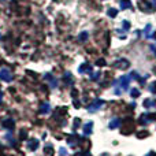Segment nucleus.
Segmentation results:
<instances>
[{
	"label": "nucleus",
	"instance_id": "27",
	"mask_svg": "<svg viewBox=\"0 0 156 156\" xmlns=\"http://www.w3.org/2000/svg\"><path fill=\"white\" fill-rule=\"evenodd\" d=\"M151 49H152V51H154L155 54H156V47H155V45H152V47H151Z\"/></svg>",
	"mask_w": 156,
	"mask_h": 156
},
{
	"label": "nucleus",
	"instance_id": "18",
	"mask_svg": "<svg viewBox=\"0 0 156 156\" xmlns=\"http://www.w3.org/2000/svg\"><path fill=\"white\" fill-rule=\"evenodd\" d=\"M147 121H148V114H143V115H141L140 122H141V123H145Z\"/></svg>",
	"mask_w": 156,
	"mask_h": 156
},
{
	"label": "nucleus",
	"instance_id": "11",
	"mask_svg": "<svg viewBox=\"0 0 156 156\" xmlns=\"http://www.w3.org/2000/svg\"><path fill=\"white\" fill-rule=\"evenodd\" d=\"M15 125V122L12 121V119H7V121H4L3 122V126L5 127V129H11V127Z\"/></svg>",
	"mask_w": 156,
	"mask_h": 156
},
{
	"label": "nucleus",
	"instance_id": "5",
	"mask_svg": "<svg viewBox=\"0 0 156 156\" xmlns=\"http://www.w3.org/2000/svg\"><path fill=\"white\" fill-rule=\"evenodd\" d=\"M78 71H80L81 74H83V73H92V66L89 65V63H82V65L80 66V69H78Z\"/></svg>",
	"mask_w": 156,
	"mask_h": 156
},
{
	"label": "nucleus",
	"instance_id": "26",
	"mask_svg": "<svg viewBox=\"0 0 156 156\" xmlns=\"http://www.w3.org/2000/svg\"><path fill=\"white\" fill-rule=\"evenodd\" d=\"M97 65H100V66H103V65H105V62H103L101 59H100V62H97Z\"/></svg>",
	"mask_w": 156,
	"mask_h": 156
},
{
	"label": "nucleus",
	"instance_id": "20",
	"mask_svg": "<svg viewBox=\"0 0 156 156\" xmlns=\"http://www.w3.org/2000/svg\"><path fill=\"white\" fill-rule=\"evenodd\" d=\"M132 96L133 97H138L140 93H138V89H132Z\"/></svg>",
	"mask_w": 156,
	"mask_h": 156
},
{
	"label": "nucleus",
	"instance_id": "6",
	"mask_svg": "<svg viewBox=\"0 0 156 156\" xmlns=\"http://www.w3.org/2000/svg\"><path fill=\"white\" fill-rule=\"evenodd\" d=\"M82 130H83V134L85 136L92 134V130H93V122H88V123H85Z\"/></svg>",
	"mask_w": 156,
	"mask_h": 156
},
{
	"label": "nucleus",
	"instance_id": "24",
	"mask_svg": "<svg viewBox=\"0 0 156 156\" xmlns=\"http://www.w3.org/2000/svg\"><path fill=\"white\" fill-rule=\"evenodd\" d=\"M78 125H80V119H76V121H74V129H77V127H78Z\"/></svg>",
	"mask_w": 156,
	"mask_h": 156
},
{
	"label": "nucleus",
	"instance_id": "29",
	"mask_svg": "<svg viewBox=\"0 0 156 156\" xmlns=\"http://www.w3.org/2000/svg\"><path fill=\"white\" fill-rule=\"evenodd\" d=\"M154 2H155V5H156V0H154Z\"/></svg>",
	"mask_w": 156,
	"mask_h": 156
},
{
	"label": "nucleus",
	"instance_id": "21",
	"mask_svg": "<svg viewBox=\"0 0 156 156\" xmlns=\"http://www.w3.org/2000/svg\"><path fill=\"white\" fill-rule=\"evenodd\" d=\"M149 32H152V26H151V25H148V26H147V29H145V36H147V37H149Z\"/></svg>",
	"mask_w": 156,
	"mask_h": 156
},
{
	"label": "nucleus",
	"instance_id": "2",
	"mask_svg": "<svg viewBox=\"0 0 156 156\" xmlns=\"http://www.w3.org/2000/svg\"><path fill=\"white\" fill-rule=\"evenodd\" d=\"M103 104H104V100H101V99L94 100L90 105H88V111L89 112H96V111H99L103 107Z\"/></svg>",
	"mask_w": 156,
	"mask_h": 156
},
{
	"label": "nucleus",
	"instance_id": "31",
	"mask_svg": "<svg viewBox=\"0 0 156 156\" xmlns=\"http://www.w3.org/2000/svg\"><path fill=\"white\" fill-rule=\"evenodd\" d=\"M0 38H2V34H0Z\"/></svg>",
	"mask_w": 156,
	"mask_h": 156
},
{
	"label": "nucleus",
	"instance_id": "15",
	"mask_svg": "<svg viewBox=\"0 0 156 156\" xmlns=\"http://www.w3.org/2000/svg\"><path fill=\"white\" fill-rule=\"evenodd\" d=\"M149 90H151V93L156 94V81L151 82V85H149Z\"/></svg>",
	"mask_w": 156,
	"mask_h": 156
},
{
	"label": "nucleus",
	"instance_id": "7",
	"mask_svg": "<svg viewBox=\"0 0 156 156\" xmlns=\"http://www.w3.org/2000/svg\"><path fill=\"white\" fill-rule=\"evenodd\" d=\"M38 147V140H36V138H32V140L27 141V148L30 149V151H36Z\"/></svg>",
	"mask_w": 156,
	"mask_h": 156
},
{
	"label": "nucleus",
	"instance_id": "19",
	"mask_svg": "<svg viewBox=\"0 0 156 156\" xmlns=\"http://www.w3.org/2000/svg\"><path fill=\"white\" fill-rule=\"evenodd\" d=\"M122 25H123V30H129L130 29V23L127 21H123L122 22Z\"/></svg>",
	"mask_w": 156,
	"mask_h": 156
},
{
	"label": "nucleus",
	"instance_id": "13",
	"mask_svg": "<svg viewBox=\"0 0 156 156\" xmlns=\"http://www.w3.org/2000/svg\"><path fill=\"white\" fill-rule=\"evenodd\" d=\"M77 143H78V136H73V137L69 138V144H70L71 147L77 145Z\"/></svg>",
	"mask_w": 156,
	"mask_h": 156
},
{
	"label": "nucleus",
	"instance_id": "14",
	"mask_svg": "<svg viewBox=\"0 0 156 156\" xmlns=\"http://www.w3.org/2000/svg\"><path fill=\"white\" fill-rule=\"evenodd\" d=\"M108 16H111V18H115L116 14H118V10H115V8H110V10L107 11Z\"/></svg>",
	"mask_w": 156,
	"mask_h": 156
},
{
	"label": "nucleus",
	"instance_id": "30",
	"mask_svg": "<svg viewBox=\"0 0 156 156\" xmlns=\"http://www.w3.org/2000/svg\"><path fill=\"white\" fill-rule=\"evenodd\" d=\"M148 156H152V155H151V154H149V155H148Z\"/></svg>",
	"mask_w": 156,
	"mask_h": 156
},
{
	"label": "nucleus",
	"instance_id": "25",
	"mask_svg": "<svg viewBox=\"0 0 156 156\" xmlns=\"http://www.w3.org/2000/svg\"><path fill=\"white\" fill-rule=\"evenodd\" d=\"M60 155H63V156H65V155H66V149H63V148L60 149Z\"/></svg>",
	"mask_w": 156,
	"mask_h": 156
},
{
	"label": "nucleus",
	"instance_id": "9",
	"mask_svg": "<svg viewBox=\"0 0 156 156\" xmlns=\"http://www.w3.org/2000/svg\"><path fill=\"white\" fill-rule=\"evenodd\" d=\"M119 125H121V119L119 118H115V119H112V121L110 122V129H116V127H119Z\"/></svg>",
	"mask_w": 156,
	"mask_h": 156
},
{
	"label": "nucleus",
	"instance_id": "17",
	"mask_svg": "<svg viewBox=\"0 0 156 156\" xmlns=\"http://www.w3.org/2000/svg\"><path fill=\"white\" fill-rule=\"evenodd\" d=\"M86 38H88V33L83 32L80 34V41H86Z\"/></svg>",
	"mask_w": 156,
	"mask_h": 156
},
{
	"label": "nucleus",
	"instance_id": "16",
	"mask_svg": "<svg viewBox=\"0 0 156 156\" xmlns=\"http://www.w3.org/2000/svg\"><path fill=\"white\" fill-rule=\"evenodd\" d=\"M144 105H145V107H154V105H155V101H151L149 99H147L145 101H144Z\"/></svg>",
	"mask_w": 156,
	"mask_h": 156
},
{
	"label": "nucleus",
	"instance_id": "23",
	"mask_svg": "<svg viewBox=\"0 0 156 156\" xmlns=\"http://www.w3.org/2000/svg\"><path fill=\"white\" fill-rule=\"evenodd\" d=\"M76 156H90L88 152H81V154H76Z\"/></svg>",
	"mask_w": 156,
	"mask_h": 156
},
{
	"label": "nucleus",
	"instance_id": "8",
	"mask_svg": "<svg viewBox=\"0 0 156 156\" xmlns=\"http://www.w3.org/2000/svg\"><path fill=\"white\" fill-rule=\"evenodd\" d=\"M49 110H51V105H49V103H43V104L40 105V112L41 114H48Z\"/></svg>",
	"mask_w": 156,
	"mask_h": 156
},
{
	"label": "nucleus",
	"instance_id": "3",
	"mask_svg": "<svg viewBox=\"0 0 156 156\" xmlns=\"http://www.w3.org/2000/svg\"><path fill=\"white\" fill-rule=\"evenodd\" d=\"M0 80L4 82H11L12 81V73L8 69H2L0 70Z\"/></svg>",
	"mask_w": 156,
	"mask_h": 156
},
{
	"label": "nucleus",
	"instance_id": "12",
	"mask_svg": "<svg viewBox=\"0 0 156 156\" xmlns=\"http://www.w3.org/2000/svg\"><path fill=\"white\" fill-rule=\"evenodd\" d=\"M130 2L129 0H121V8L122 10H126V8H130Z\"/></svg>",
	"mask_w": 156,
	"mask_h": 156
},
{
	"label": "nucleus",
	"instance_id": "10",
	"mask_svg": "<svg viewBox=\"0 0 156 156\" xmlns=\"http://www.w3.org/2000/svg\"><path fill=\"white\" fill-rule=\"evenodd\" d=\"M45 78H47V80H49V85H51V88H56V86H58L56 80H55L51 74H45Z\"/></svg>",
	"mask_w": 156,
	"mask_h": 156
},
{
	"label": "nucleus",
	"instance_id": "1",
	"mask_svg": "<svg viewBox=\"0 0 156 156\" xmlns=\"http://www.w3.org/2000/svg\"><path fill=\"white\" fill-rule=\"evenodd\" d=\"M130 80H132V77H130V76H122L121 78H119L118 83H119V86L122 88V90H129Z\"/></svg>",
	"mask_w": 156,
	"mask_h": 156
},
{
	"label": "nucleus",
	"instance_id": "4",
	"mask_svg": "<svg viewBox=\"0 0 156 156\" xmlns=\"http://www.w3.org/2000/svg\"><path fill=\"white\" fill-rule=\"evenodd\" d=\"M129 60H126V59H118V62H115V67H118V69H127L129 67Z\"/></svg>",
	"mask_w": 156,
	"mask_h": 156
},
{
	"label": "nucleus",
	"instance_id": "22",
	"mask_svg": "<svg viewBox=\"0 0 156 156\" xmlns=\"http://www.w3.org/2000/svg\"><path fill=\"white\" fill-rule=\"evenodd\" d=\"M92 80H97V78H99L100 77V73H96V74H92Z\"/></svg>",
	"mask_w": 156,
	"mask_h": 156
},
{
	"label": "nucleus",
	"instance_id": "28",
	"mask_svg": "<svg viewBox=\"0 0 156 156\" xmlns=\"http://www.w3.org/2000/svg\"><path fill=\"white\" fill-rule=\"evenodd\" d=\"M2 96H3V93H2V92H0V99H2Z\"/></svg>",
	"mask_w": 156,
	"mask_h": 156
}]
</instances>
